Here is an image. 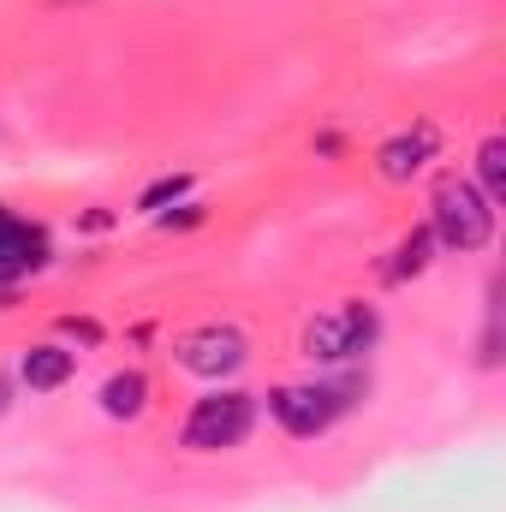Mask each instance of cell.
I'll return each instance as SVG.
<instances>
[{"label":"cell","mask_w":506,"mask_h":512,"mask_svg":"<svg viewBox=\"0 0 506 512\" xmlns=\"http://www.w3.org/2000/svg\"><path fill=\"white\" fill-rule=\"evenodd\" d=\"M435 233V251H459V256H477L495 245V203L465 179V173H447L429 197V221Z\"/></svg>","instance_id":"cell-1"},{"label":"cell","mask_w":506,"mask_h":512,"mask_svg":"<svg viewBox=\"0 0 506 512\" xmlns=\"http://www.w3.org/2000/svg\"><path fill=\"white\" fill-rule=\"evenodd\" d=\"M251 429H256V393L221 382L185 411L179 447H185V453H233V447L251 441Z\"/></svg>","instance_id":"cell-2"},{"label":"cell","mask_w":506,"mask_h":512,"mask_svg":"<svg viewBox=\"0 0 506 512\" xmlns=\"http://www.w3.org/2000/svg\"><path fill=\"white\" fill-rule=\"evenodd\" d=\"M376 340H381L376 304H358V298H346V304H334V310H316V316L304 322V334H298V352H304L310 364L334 370V364H352V358L376 352Z\"/></svg>","instance_id":"cell-3"},{"label":"cell","mask_w":506,"mask_h":512,"mask_svg":"<svg viewBox=\"0 0 506 512\" xmlns=\"http://www.w3.org/2000/svg\"><path fill=\"white\" fill-rule=\"evenodd\" d=\"M358 405V382H280L268 393V417L292 435V441H316V435H328L346 411Z\"/></svg>","instance_id":"cell-4"},{"label":"cell","mask_w":506,"mask_h":512,"mask_svg":"<svg viewBox=\"0 0 506 512\" xmlns=\"http://www.w3.org/2000/svg\"><path fill=\"white\" fill-rule=\"evenodd\" d=\"M173 364H179L185 376H197V382L221 387L251 364V334L233 328V322H203V328H191V334L173 346Z\"/></svg>","instance_id":"cell-5"},{"label":"cell","mask_w":506,"mask_h":512,"mask_svg":"<svg viewBox=\"0 0 506 512\" xmlns=\"http://www.w3.org/2000/svg\"><path fill=\"white\" fill-rule=\"evenodd\" d=\"M48 227L42 221H24L18 209H6L0 203V286H18L24 274H36V268H48Z\"/></svg>","instance_id":"cell-6"},{"label":"cell","mask_w":506,"mask_h":512,"mask_svg":"<svg viewBox=\"0 0 506 512\" xmlns=\"http://www.w3.org/2000/svg\"><path fill=\"white\" fill-rule=\"evenodd\" d=\"M435 155H441V126L435 120H411L405 131H393L376 149V173L387 185H411L417 173H429Z\"/></svg>","instance_id":"cell-7"},{"label":"cell","mask_w":506,"mask_h":512,"mask_svg":"<svg viewBox=\"0 0 506 512\" xmlns=\"http://www.w3.org/2000/svg\"><path fill=\"white\" fill-rule=\"evenodd\" d=\"M72 370H78V352H66V346H54V340L24 346V358H18V382L30 387V393H54V387H66L72 382Z\"/></svg>","instance_id":"cell-8"},{"label":"cell","mask_w":506,"mask_h":512,"mask_svg":"<svg viewBox=\"0 0 506 512\" xmlns=\"http://www.w3.org/2000/svg\"><path fill=\"white\" fill-rule=\"evenodd\" d=\"M149 376L143 370H114L108 382H102V393H96V405H102V417H114V423H137L143 411H149Z\"/></svg>","instance_id":"cell-9"},{"label":"cell","mask_w":506,"mask_h":512,"mask_svg":"<svg viewBox=\"0 0 506 512\" xmlns=\"http://www.w3.org/2000/svg\"><path fill=\"white\" fill-rule=\"evenodd\" d=\"M471 185H477L495 209L506 203V137L501 131H489V137L477 143V179H471Z\"/></svg>","instance_id":"cell-10"},{"label":"cell","mask_w":506,"mask_h":512,"mask_svg":"<svg viewBox=\"0 0 506 512\" xmlns=\"http://www.w3.org/2000/svg\"><path fill=\"white\" fill-rule=\"evenodd\" d=\"M435 262V233L429 227H411L399 245H393V262H387V280H417L423 268Z\"/></svg>","instance_id":"cell-11"},{"label":"cell","mask_w":506,"mask_h":512,"mask_svg":"<svg viewBox=\"0 0 506 512\" xmlns=\"http://www.w3.org/2000/svg\"><path fill=\"white\" fill-rule=\"evenodd\" d=\"M191 197V173H161L143 197H137V209L143 215H161V209H173V203H185Z\"/></svg>","instance_id":"cell-12"},{"label":"cell","mask_w":506,"mask_h":512,"mask_svg":"<svg viewBox=\"0 0 506 512\" xmlns=\"http://www.w3.org/2000/svg\"><path fill=\"white\" fill-rule=\"evenodd\" d=\"M66 334H78V340H90V346L102 340V328H96V322H78V316H66Z\"/></svg>","instance_id":"cell-13"},{"label":"cell","mask_w":506,"mask_h":512,"mask_svg":"<svg viewBox=\"0 0 506 512\" xmlns=\"http://www.w3.org/2000/svg\"><path fill=\"white\" fill-rule=\"evenodd\" d=\"M6 405H12V382H6V376H0V411H6Z\"/></svg>","instance_id":"cell-14"}]
</instances>
